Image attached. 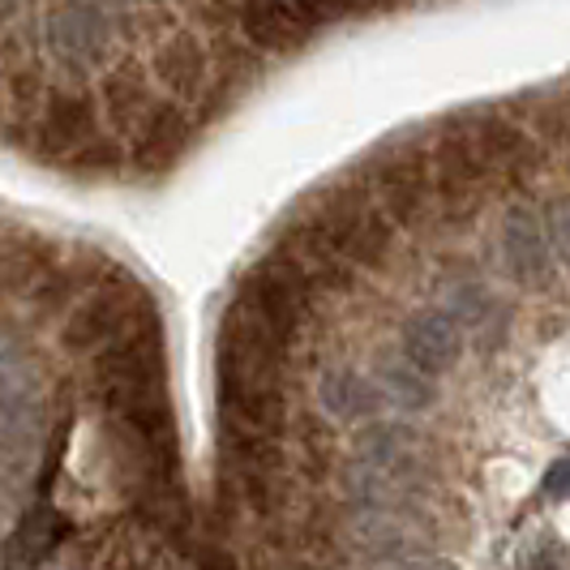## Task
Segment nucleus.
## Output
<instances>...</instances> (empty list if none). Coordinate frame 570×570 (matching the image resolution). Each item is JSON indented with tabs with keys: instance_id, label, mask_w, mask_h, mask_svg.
I'll return each instance as SVG.
<instances>
[{
	"instance_id": "13",
	"label": "nucleus",
	"mask_w": 570,
	"mask_h": 570,
	"mask_svg": "<svg viewBox=\"0 0 570 570\" xmlns=\"http://www.w3.org/2000/svg\"><path fill=\"white\" fill-rule=\"evenodd\" d=\"M502 262L519 284L541 287L549 284V271H553V257L544 245V228L537 219L532 206H511L507 219H502Z\"/></svg>"
},
{
	"instance_id": "18",
	"label": "nucleus",
	"mask_w": 570,
	"mask_h": 570,
	"mask_svg": "<svg viewBox=\"0 0 570 570\" xmlns=\"http://www.w3.org/2000/svg\"><path fill=\"white\" fill-rule=\"evenodd\" d=\"M442 317H451L455 326H485L489 314L498 309L493 305V296L485 292V284H476V279H446V284L438 287V305H433Z\"/></svg>"
},
{
	"instance_id": "11",
	"label": "nucleus",
	"mask_w": 570,
	"mask_h": 570,
	"mask_svg": "<svg viewBox=\"0 0 570 570\" xmlns=\"http://www.w3.org/2000/svg\"><path fill=\"white\" fill-rule=\"evenodd\" d=\"M356 468H370L386 481L416 489L425 472V442L407 425H370L356 438Z\"/></svg>"
},
{
	"instance_id": "2",
	"label": "nucleus",
	"mask_w": 570,
	"mask_h": 570,
	"mask_svg": "<svg viewBox=\"0 0 570 570\" xmlns=\"http://www.w3.org/2000/svg\"><path fill=\"white\" fill-rule=\"evenodd\" d=\"M155 322L159 314L142 287L129 275H112V279H99L95 292H86L78 301V309L60 326V347L65 352H99V347L125 340V335H138Z\"/></svg>"
},
{
	"instance_id": "5",
	"label": "nucleus",
	"mask_w": 570,
	"mask_h": 570,
	"mask_svg": "<svg viewBox=\"0 0 570 570\" xmlns=\"http://www.w3.org/2000/svg\"><path fill=\"white\" fill-rule=\"evenodd\" d=\"M245 309H254L257 317H266L271 326H279L287 340L301 335L305 317L314 309V287L305 284L279 254L262 257L254 271L245 275L240 296H236Z\"/></svg>"
},
{
	"instance_id": "3",
	"label": "nucleus",
	"mask_w": 570,
	"mask_h": 570,
	"mask_svg": "<svg viewBox=\"0 0 570 570\" xmlns=\"http://www.w3.org/2000/svg\"><path fill=\"white\" fill-rule=\"evenodd\" d=\"M30 138V150L48 164H73L86 146L104 138V120H99V104L90 82H73V78H52L39 112L30 116L22 129Z\"/></svg>"
},
{
	"instance_id": "15",
	"label": "nucleus",
	"mask_w": 570,
	"mask_h": 570,
	"mask_svg": "<svg viewBox=\"0 0 570 570\" xmlns=\"http://www.w3.org/2000/svg\"><path fill=\"white\" fill-rule=\"evenodd\" d=\"M317 395L331 421L340 425H356V421H373L382 412V400L373 391V382L365 373H356L352 365H331L317 377Z\"/></svg>"
},
{
	"instance_id": "14",
	"label": "nucleus",
	"mask_w": 570,
	"mask_h": 570,
	"mask_svg": "<svg viewBox=\"0 0 570 570\" xmlns=\"http://www.w3.org/2000/svg\"><path fill=\"white\" fill-rule=\"evenodd\" d=\"M463 352V335L451 317H442L438 309H416L403 322V361H412L421 373L438 377L459 361Z\"/></svg>"
},
{
	"instance_id": "6",
	"label": "nucleus",
	"mask_w": 570,
	"mask_h": 570,
	"mask_svg": "<svg viewBox=\"0 0 570 570\" xmlns=\"http://www.w3.org/2000/svg\"><path fill=\"white\" fill-rule=\"evenodd\" d=\"M95 104H99V120L112 129L116 142L129 146L150 125V116L159 112L164 99L155 95V82L138 60L120 57L104 78H95Z\"/></svg>"
},
{
	"instance_id": "7",
	"label": "nucleus",
	"mask_w": 570,
	"mask_h": 570,
	"mask_svg": "<svg viewBox=\"0 0 570 570\" xmlns=\"http://www.w3.org/2000/svg\"><path fill=\"white\" fill-rule=\"evenodd\" d=\"M228 18L240 27V35L254 48L287 52V48L305 43L314 30L347 18V9H326V4H240V9H228Z\"/></svg>"
},
{
	"instance_id": "8",
	"label": "nucleus",
	"mask_w": 570,
	"mask_h": 570,
	"mask_svg": "<svg viewBox=\"0 0 570 570\" xmlns=\"http://www.w3.org/2000/svg\"><path fill=\"white\" fill-rule=\"evenodd\" d=\"M210 52L202 43L198 30H164L150 48V82L164 95H171L176 104H198L210 90Z\"/></svg>"
},
{
	"instance_id": "12",
	"label": "nucleus",
	"mask_w": 570,
	"mask_h": 570,
	"mask_svg": "<svg viewBox=\"0 0 570 570\" xmlns=\"http://www.w3.org/2000/svg\"><path fill=\"white\" fill-rule=\"evenodd\" d=\"M352 541L361 553H370L377 567L386 562H407V558H425V537L412 523L407 511H373V507H356L352 511Z\"/></svg>"
},
{
	"instance_id": "19",
	"label": "nucleus",
	"mask_w": 570,
	"mask_h": 570,
	"mask_svg": "<svg viewBox=\"0 0 570 570\" xmlns=\"http://www.w3.org/2000/svg\"><path fill=\"white\" fill-rule=\"evenodd\" d=\"M65 532H69V523L57 511H30L27 523L9 541V558L13 562H39V558H48L65 541Z\"/></svg>"
},
{
	"instance_id": "21",
	"label": "nucleus",
	"mask_w": 570,
	"mask_h": 570,
	"mask_svg": "<svg viewBox=\"0 0 570 570\" xmlns=\"http://www.w3.org/2000/svg\"><path fill=\"white\" fill-rule=\"evenodd\" d=\"M523 570H567V558L549 537H541L532 549H523Z\"/></svg>"
},
{
	"instance_id": "16",
	"label": "nucleus",
	"mask_w": 570,
	"mask_h": 570,
	"mask_svg": "<svg viewBox=\"0 0 570 570\" xmlns=\"http://www.w3.org/2000/svg\"><path fill=\"white\" fill-rule=\"evenodd\" d=\"M185 138H189L185 112H180L176 104H159V112L150 116V125L129 142V155H134L138 168L164 171V168H171V159L185 150Z\"/></svg>"
},
{
	"instance_id": "4",
	"label": "nucleus",
	"mask_w": 570,
	"mask_h": 570,
	"mask_svg": "<svg viewBox=\"0 0 570 570\" xmlns=\"http://www.w3.org/2000/svg\"><path fill=\"white\" fill-rule=\"evenodd\" d=\"M309 228L347 262V266H377L386 245H391V219L373 206L365 189H326L322 206L305 219Z\"/></svg>"
},
{
	"instance_id": "22",
	"label": "nucleus",
	"mask_w": 570,
	"mask_h": 570,
	"mask_svg": "<svg viewBox=\"0 0 570 570\" xmlns=\"http://www.w3.org/2000/svg\"><path fill=\"white\" fill-rule=\"evenodd\" d=\"M544 498H553V502H567L570 498V455L558 459V463L544 472Z\"/></svg>"
},
{
	"instance_id": "17",
	"label": "nucleus",
	"mask_w": 570,
	"mask_h": 570,
	"mask_svg": "<svg viewBox=\"0 0 570 570\" xmlns=\"http://www.w3.org/2000/svg\"><path fill=\"white\" fill-rule=\"evenodd\" d=\"M370 382L377 391V400L391 403V407H403V412H416V407H429L438 400L433 377L416 370L412 361H403V356H377Z\"/></svg>"
},
{
	"instance_id": "10",
	"label": "nucleus",
	"mask_w": 570,
	"mask_h": 570,
	"mask_svg": "<svg viewBox=\"0 0 570 570\" xmlns=\"http://www.w3.org/2000/svg\"><path fill=\"white\" fill-rule=\"evenodd\" d=\"M57 271V245H48L43 236H30V232L0 228V296L35 301L39 287L48 284Z\"/></svg>"
},
{
	"instance_id": "23",
	"label": "nucleus",
	"mask_w": 570,
	"mask_h": 570,
	"mask_svg": "<svg viewBox=\"0 0 570 570\" xmlns=\"http://www.w3.org/2000/svg\"><path fill=\"white\" fill-rule=\"evenodd\" d=\"M377 570H455V567L442 562V558H407V562H386V567Z\"/></svg>"
},
{
	"instance_id": "9",
	"label": "nucleus",
	"mask_w": 570,
	"mask_h": 570,
	"mask_svg": "<svg viewBox=\"0 0 570 570\" xmlns=\"http://www.w3.org/2000/svg\"><path fill=\"white\" fill-rule=\"evenodd\" d=\"M373 206L386 215V219H416L429 202V171L425 159L416 150H386L377 159V168L370 176Z\"/></svg>"
},
{
	"instance_id": "20",
	"label": "nucleus",
	"mask_w": 570,
	"mask_h": 570,
	"mask_svg": "<svg viewBox=\"0 0 570 570\" xmlns=\"http://www.w3.org/2000/svg\"><path fill=\"white\" fill-rule=\"evenodd\" d=\"M544 245L570 266V198H558L544 215Z\"/></svg>"
},
{
	"instance_id": "1",
	"label": "nucleus",
	"mask_w": 570,
	"mask_h": 570,
	"mask_svg": "<svg viewBox=\"0 0 570 570\" xmlns=\"http://www.w3.org/2000/svg\"><path fill=\"white\" fill-rule=\"evenodd\" d=\"M39 43L48 65H57L60 78L90 82L104 78L116 60L125 57V35H120V9L104 4H52L39 9Z\"/></svg>"
}]
</instances>
